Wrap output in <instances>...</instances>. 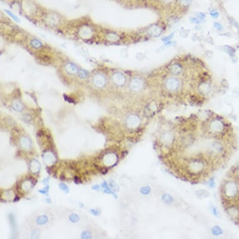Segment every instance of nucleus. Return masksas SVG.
<instances>
[{
    "instance_id": "nucleus-1",
    "label": "nucleus",
    "mask_w": 239,
    "mask_h": 239,
    "mask_svg": "<svg viewBox=\"0 0 239 239\" xmlns=\"http://www.w3.org/2000/svg\"><path fill=\"white\" fill-rule=\"evenodd\" d=\"M144 84L143 81L138 78H133L131 79L130 87L131 90L135 92H140L143 88Z\"/></svg>"
},
{
    "instance_id": "nucleus-2",
    "label": "nucleus",
    "mask_w": 239,
    "mask_h": 239,
    "mask_svg": "<svg viewBox=\"0 0 239 239\" xmlns=\"http://www.w3.org/2000/svg\"><path fill=\"white\" fill-rule=\"evenodd\" d=\"M225 192L228 197H234L237 193V186L233 182H228L225 186Z\"/></svg>"
},
{
    "instance_id": "nucleus-3",
    "label": "nucleus",
    "mask_w": 239,
    "mask_h": 239,
    "mask_svg": "<svg viewBox=\"0 0 239 239\" xmlns=\"http://www.w3.org/2000/svg\"><path fill=\"white\" fill-rule=\"evenodd\" d=\"M112 79L114 83L117 86H123L126 82V78L125 75L120 72H116L113 75Z\"/></svg>"
},
{
    "instance_id": "nucleus-4",
    "label": "nucleus",
    "mask_w": 239,
    "mask_h": 239,
    "mask_svg": "<svg viewBox=\"0 0 239 239\" xmlns=\"http://www.w3.org/2000/svg\"><path fill=\"white\" fill-rule=\"evenodd\" d=\"M166 87L170 91H176L179 86V81L175 78H169L167 79L165 83Z\"/></svg>"
},
{
    "instance_id": "nucleus-5",
    "label": "nucleus",
    "mask_w": 239,
    "mask_h": 239,
    "mask_svg": "<svg viewBox=\"0 0 239 239\" xmlns=\"http://www.w3.org/2000/svg\"><path fill=\"white\" fill-rule=\"evenodd\" d=\"M106 78L103 75L96 74L93 78V82L98 88H102L106 84Z\"/></svg>"
},
{
    "instance_id": "nucleus-6",
    "label": "nucleus",
    "mask_w": 239,
    "mask_h": 239,
    "mask_svg": "<svg viewBox=\"0 0 239 239\" xmlns=\"http://www.w3.org/2000/svg\"><path fill=\"white\" fill-rule=\"evenodd\" d=\"M162 33V30L160 26L157 25L151 26L148 30V33L151 36L157 37L160 36Z\"/></svg>"
},
{
    "instance_id": "nucleus-7",
    "label": "nucleus",
    "mask_w": 239,
    "mask_h": 239,
    "mask_svg": "<svg viewBox=\"0 0 239 239\" xmlns=\"http://www.w3.org/2000/svg\"><path fill=\"white\" fill-rule=\"evenodd\" d=\"M224 128V123L220 120H215L211 123L210 129L212 131L215 132H219L222 131Z\"/></svg>"
},
{
    "instance_id": "nucleus-8",
    "label": "nucleus",
    "mask_w": 239,
    "mask_h": 239,
    "mask_svg": "<svg viewBox=\"0 0 239 239\" xmlns=\"http://www.w3.org/2000/svg\"><path fill=\"white\" fill-rule=\"evenodd\" d=\"M140 123V120L138 117L135 115H131L127 118V124L130 128L136 127Z\"/></svg>"
},
{
    "instance_id": "nucleus-9",
    "label": "nucleus",
    "mask_w": 239,
    "mask_h": 239,
    "mask_svg": "<svg viewBox=\"0 0 239 239\" xmlns=\"http://www.w3.org/2000/svg\"><path fill=\"white\" fill-rule=\"evenodd\" d=\"M65 70L69 74H71V75L76 74L78 71V67L72 63H69L66 65Z\"/></svg>"
},
{
    "instance_id": "nucleus-10",
    "label": "nucleus",
    "mask_w": 239,
    "mask_h": 239,
    "mask_svg": "<svg viewBox=\"0 0 239 239\" xmlns=\"http://www.w3.org/2000/svg\"><path fill=\"white\" fill-rule=\"evenodd\" d=\"M199 91L203 95L209 94L210 92V86L207 83H203L199 86Z\"/></svg>"
},
{
    "instance_id": "nucleus-11",
    "label": "nucleus",
    "mask_w": 239,
    "mask_h": 239,
    "mask_svg": "<svg viewBox=\"0 0 239 239\" xmlns=\"http://www.w3.org/2000/svg\"><path fill=\"white\" fill-rule=\"evenodd\" d=\"M182 70V68L180 65L179 64H173L170 66V71L174 75H178L180 73Z\"/></svg>"
},
{
    "instance_id": "nucleus-12",
    "label": "nucleus",
    "mask_w": 239,
    "mask_h": 239,
    "mask_svg": "<svg viewBox=\"0 0 239 239\" xmlns=\"http://www.w3.org/2000/svg\"><path fill=\"white\" fill-rule=\"evenodd\" d=\"M190 167H191L192 170L193 172H198L200 171V170H202L203 168V165L201 162H192L191 164H190Z\"/></svg>"
},
{
    "instance_id": "nucleus-13",
    "label": "nucleus",
    "mask_w": 239,
    "mask_h": 239,
    "mask_svg": "<svg viewBox=\"0 0 239 239\" xmlns=\"http://www.w3.org/2000/svg\"><path fill=\"white\" fill-rule=\"evenodd\" d=\"M223 48L224 51L229 55L232 58L235 57V50L233 47L229 46H225Z\"/></svg>"
},
{
    "instance_id": "nucleus-14",
    "label": "nucleus",
    "mask_w": 239,
    "mask_h": 239,
    "mask_svg": "<svg viewBox=\"0 0 239 239\" xmlns=\"http://www.w3.org/2000/svg\"><path fill=\"white\" fill-rule=\"evenodd\" d=\"M162 140L165 144H170L173 140V137L169 133H165L162 136Z\"/></svg>"
},
{
    "instance_id": "nucleus-15",
    "label": "nucleus",
    "mask_w": 239,
    "mask_h": 239,
    "mask_svg": "<svg viewBox=\"0 0 239 239\" xmlns=\"http://www.w3.org/2000/svg\"><path fill=\"white\" fill-rule=\"evenodd\" d=\"M148 110H145V113L147 115H151L152 114L154 113L157 110V106L155 105V104H152V105H150L148 107Z\"/></svg>"
},
{
    "instance_id": "nucleus-16",
    "label": "nucleus",
    "mask_w": 239,
    "mask_h": 239,
    "mask_svg": "<svg viewBox=\"0 0 239 239\" xmlns=\"http://www.w3.org/2000/svg\"><path fill=\"white\" fill-rule=\"evenodd\" d=\"M203 20L204 18H200V17L196 16H195L194 17H190V22H191L192 23H195V24H199L200 23L203 22Z\"/></svg>"
},
{
    "instance_id": "nucleus-17",
    "label": "nucleus",
    "mask_w": 239,
    "mask_h": 239,
    "mask_svg": "<svg viewBox=\"0 0 239 239\" xmlns=\"http://www.w3.org/2000/svg\"><path fill=\"white\" fill-rule=\"evenodd\" d=\"M47 220H48V219L46 216H41L38 218L37 224L39 225H43L46 223Z\"/></svg>"
},
{
    "instance_id": "nucleus-18",
    "label": "nucleus",
    "mask_w": 239,
    "mask_h": 239,
    "mask_svg": "<svg viewBox=\"0 0 239 239\" xmlns=\"http://www.w3.org/2000/svg\"><path fill=\"white\" fill-rule=\"evenodd\" d=\"M31 44H32L33 47L35 48H38L42 46V44H41L40 41L38 40H33L32 42H31Z\"/></svg>"
},
{
    "instance_id": "nucleus-19",
    "label": "nucleus",
    "mask_w": 239,
    "mask_h": 239,
    "mask_svg": "<svg viewBox=\"0 0 239 239\" xmlns=\"http://www.w3.org/2000/svg\"><path fill=\"white\" fill-rule=\"evenodd\" d=\"M106 38H107V39L109 40L110 41H116L119 40V37L116 34H113V33L108 34V35L106 36Z\"/></svg>"
},
{
    "instance_id": "nucleus-20",
    "label": "nucleus",
    "mask_w": 239,
    "mask_h": 239,
    "mask_svg": "<svg viewBox=\"0 0 239 239\" xmlns=\"http://www.w3.org/2000/svg\"><path fill=\"white\" fill-rule=\"evenodd\" d=\"M13 108L15 109L16 111H18V112H21L23 110V106L21 105V103L18 102H15L13 103Z\"/></svg>"
},
{
    "instance_id": "nucleus-21",
    "label": "nucleus",
    "mask_w": 239,
    "mask_h": 239,
    "mask_svg": "<svg viewBox=\"0 0 239 239\" xmlns=\"http://www.w3.org/2000/svg\"><path fill=\"white\" fill-rule=\"evenodd\" d=\"M89 73L84 70H81L79 71V77L81 78H86L88 77Z\"/></svg>"
},
{
    "instance_id": "nucleus-22",
    "label": "nucleus",
    "mask_w": 239,
    "mask_h": 239,
    "mask_svg": "<svg viewBox=\"0 0 239 239\" xmlns=\"http://www.w3.org/2000/svg\"><path fill=\"white\" fill-rule=\"evenodd\" d=\"M70 219L73 222H77L79 220V217L77 214H72L70 217Z\"/></svg>"
},
{
    "instance_id": "nucleus-23",
    "label": "nucleus",
    "mask_w": 239,
    "mask_h": 239,
    "mask_svg": "<svg viewBox=\"0 0 239 239\" xmlns=\"http://www.w3.org/2000/svg\"><path fill=\"white\" fill-rule=\"evenodd\" d=\"M189 33H190V31L189 30H183L181 31L180 33V36L184 38L188 36Z\"/></svg>"
},
{
    "instance_id": "nucleus-24",
    "label": "nucleus",
    "mask_w": 239,
    "mask_h": 239,
    "mask_svg": "<svg viewBox=\"0 0 239 239\" xmlns=\"http://www.w3.org/2000/svg\"><path fill=\"white\" fill-rule=\"evenodd\" d=\"M213 25L216 28L219 30V31H223L224 30V27L222 26V25H221L220 23H217V22H214L213 23Z\"/></svg>"
},
{
    "instance_id": "nucleus-25",
    "label": "nucleus",
    "mask_w": 239,
    "mask_h": 239,
    "mask_svg": "<svg viewBox=\"0 0 239 239\" xmlns=\"http://www.w3.org/2000/svg\"><path fill=\"white\" fill-rule=\"evenodd\" d=\"M210 15L213 18H217L219 16V13L216 10H213L210 12Z\"/></svg>"
},
{
    "instance_id": "nucleus-26",
    "label": "nucleus",
    "mask_w": 239,
    "mask_h": 239,
    "mask_svg": "<svg viewBox=\"0 0 239 239\" xmlns=\"http://www.w3.org/2000/svg\"><path fill=\"white\" fill-rule=\"evenodd\" d=\"M180 3L183 6H188L191 3L192 0H179Z\"/></svg>"
},
{
    "instance_id": "nucleus-27",
    "label": "nucleus",
    "mask_w": 239,
    "mask_h": 239,
    "mask_svg": "<svg viewBox=\"0 0 239 239\" xmlns=\"http://www.w3.org/2000/svg\"><path fill=\"white\" fill-rule=\"evenodd\" d=\"M174 34V33H172L171 34H170V35L166 36V37H164V38L162 39V41H164V42H168V41H170L172 39L173 34Z\"/></svg>"
},
{
    "instance_id": "nucleus-28",
    "label": "nucleus",
    "mask_w": 239,
    "mask_h": 239,
    "mask_svg": "<svg viewBox=\"0 0 239 239\" xmlns=\"http://www.w3.org/2000/svg\"><path fill=\"white\" fill-rule=\"evenodd\" d=\"M60 189L62 190H63V191H65L66 192H68L69 189L68 188V186L67 185H65L64 183H60Z\"/></svg>"
},
{
    "instance_id": "nucleus-29",
    "label": "nucleus",
    "mask_w": 239,
    "mask_h": 239,
    "mask_svg": "<svg viewBox=\"0 0 239 239\" xmlns=\"http://www.w3.org/2000/svg\"><path fill=\"white\" fill-rule=\"evenodd\" d=\"M5 11H6V12L8 14V15H9L10 16L12 17L13 19H14L15 20H16V22H19V20H19L18 18H17V17H16V16L14 15L11 12H10V11H8V10H6V9L5 10Z\"/></svg>"
},
{
    "instance_id": "nucleus-30",
    "label": "nucleus",
    "mask_w": 239,
    "mask_h": 239,
    "mask_svg": "<svg viewBox=\"0 0 239 239\" xmlns=\"http://www.w3.org/2000/svg\"><path fill=\"white\" fill-rule=\"evenodd\" d=\"M90 234L89 232H85L83 233L82 234V238H90Z\"/></svg>"
},
{
    "instance_id": "nucleus-31",
    "label": "nucleus",
    "mask_w": 239,
    "mask_h": 239,
    "mask_svg": "<svg viewBox=\"0 0 239 239\" xmlns=\"http://www.w3.org/2000/svg\"><path fill=\"white\" fill-rule=\"evenodd\" d=\"M141 192L143 194H148L149 192H150V189L148 187H144L142 188L141 189Z\"/></svg>"
},
{
    "instance_id": "nucleus-32",
    "label": "nucleus",
    "mask_w": 239,
    "mask_h": 239,
    "mask_svg": "<svg viewBox=\"0 0 239 239\" xmlns=\"http://www.w3.org/2000/svg\"><path fill=\"white\" fill-rule=\"evenodd\" d=\"M48 189H49V186H46V187L44 188V189H43V190H39V192H40V193H43V194H46V195H48Z\"/></svg>"
},
{
    "instance_id": "nucleus-33",
    "label": "nucleus",
    "mask_w": 239,
    "mask_h": 239,
    "mask_svg": "<svg viewBox=\"0 0 239 239\" xmlns=\"http://www.w3.org/2000/svg\"><path fill=\"white\" fill-rule=\"evenodd\" d=\"M216 232H217V235L221 234V231L220 230V228L218 227H215L214 228V234H216Z\"/></svg>"
},
{
    "instance_id": "nucleus-34",
    "label": "nucleus",
    "mask_w": 239,
    "mask_h": 239,
    "mask_svg": "<svg viewBox=\"0 0 239 239\" xmlns=\"http://www.w3.org/2000/svg\"><path fill=\"white\" fill-rule=\"evenodd\" d=\"M74 182L77 183V184H79V183H81V182L80 181V179H79L78 176H75L74 178Z\"/></svg>"
},
{
    "instance_id": "nucleus-35",
    "label": "nucleus",
    "mask_w": 239,
    "mask_h": 239,
    "mask_svg": "<svg viewBox=\"0 0 239 239\" xmlns=\"http://www.w3.org/2000/svg\"><path fill=\"white\" fill-rule=\"evenodd\" d=\"M91 212H92L93 215H98V213H99V212H98V211H96V210H91Z\"/></svg>"
},
{
    "instance_id": "nucleus-36",
    "label": "nucleus",
    "mask_w": 239,
    "mask_h": 239,
    "mask_svg": "<svg viewBox=\"0 0 239 239\" xmlns=\"http://www.w3.org/2000/svg\"><path fill=\"white\" fill-rule=\"evenodd\" d=\"M27 115V117L26 118V116H24L23 117H24V119L25 120V121H30V120H31V117L28 115Z\"/></svg>"
},
{
    "instance_id": "nucleus-37",
    "label": "nucleus",
    "mask_w": 239,
    "mask_h": 239,
    "mask_svg": "<svg viewBox=\"0 0 239 239\" xmlns=\"http://www.w3.org/2000/svg\"><path fill=\"white\" fill-rule=\"evenodd\" d=\"M60 179H61V180H65V175H63V174H62L60 175Z\"/></svg>"
},
{
    "instance_id": "nucleus-38",
    "label": "nucleus",
    "mask_w": 239,
    "mask_h": 239,
    "mask_svg": "<svg viewBox=\"0 0 239 239\" xmlns=\"http://www.w3.org/2000/svg\"><path fill=\"white\" fill-rule=\"evenodd\" d=\"M92 189H94V190H98L100 189V186L98 185H95L94 186H93Z\"/></svg>"
},
{
    "instance_id": "nucleus-39",
    "label": "nucleus",
    "mask_w": 239,
    "mask_h": 239,
    "mask_svg": "<svg viewBox=\"0 0 239 239\" xmlns=\"http://www.w3.org/2000/svg\"><path fill=\"white\" fill-rule=\"evenodd\" d=\"M162 1L164 3H169L172 2L173 0H162Z\"/></svg>"
},
{
    "instance_id": "nucleus-40",
    "label": "nucleus",
    "mask_w": 239,
    "mask_h": 239,
    "mask_svg": "<svg viewBox=\"0 0 239 239\" xmlns=\"http://www.w3.org/2000/svg\"><path fill=\"white\" fill-rule=\"evenodd\" d=\"M20 200V198H19V197H16V198H15V199H14V201H15H15H18V200Z\"/></svg>"
}]
</instances>
